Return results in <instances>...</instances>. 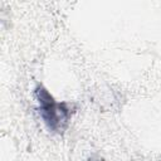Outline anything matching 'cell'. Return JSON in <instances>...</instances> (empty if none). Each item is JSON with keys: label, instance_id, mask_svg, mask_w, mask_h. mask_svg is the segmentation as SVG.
<instances>
[{"label": "cell", "instance_id": "1", "mask_svg": "<svg viewBox=\"0 0 161 161\" xmlns=\"http://www.w3.org/2000/svg\"><path fill=\"white\" fill-rule=\"evenodd\" d=\"M34 96L38 102V112L47 128L53 133H62L72 117L73 108L68 102H58L43 86H36Z\"/></svg>", "mask_w": 161, "mask_h": 161}]
</instances>
